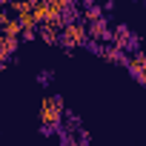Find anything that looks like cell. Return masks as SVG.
Masks as SVG:
<instances>
[{"label":"cell","instance_id":"1","mask_svg":"<svg viewBox=\"0 0 146 146\" xmlns=\"http://www.w3.org/2000/svg\"><path fill=\"white\" fill-rule=\"evenodd\" d=\"M129 72L137 80H146V54H137L135 60H129Z\"/></svg>","mask_w":146,"mask_h":146}]
</instances>
